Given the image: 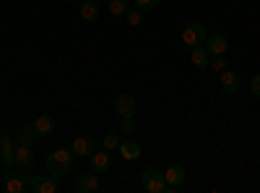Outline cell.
Listing matches in <instances>:
<instances>
[{"label": "cell", "instance_id": "cell-1", "mask_svg": "<svg viewBox=\"0 0 260 193\" xmlns=\"http://www.w3.org/2000/svg\"><path fill=\"white\" fill-rule=\"evenodd\" d=\"M71 164H73V152L71 149H55V152L47 154V173L55 175L57 180L68 173Z\"/></svg>", "mask_w": 260, "mask_h": 193}, {"label": "cell", "instance_id": "cell-2", "mask_svg": "<svg viewBox=\"0 0 260 193\" xmlns=\"http://www.w3.org/2000/svg\"><path fill=\"white\" fill-rule=\"evenodd\" d=\"M141 188L148 193H169V185L164 180V173L156 167H148L141 173Z\"/></svg>", "mask_w": 260, "mask_h": 193}, {"label": "cell", "instance_id": "cell-3", "mask_svg": "<svg viewBox=\"0 0 260 193\" xmlns=\"http://www.w3.org/2000/svg\"><path fill=\"white\" fill-rule=\"evenodd\" d=\"M206 37H208V29L201 24V21H190V24H185V29H182V42H185L187 47L203 45Z\"/></svg>", "mask_w": 260, "mask_h": 193}, {"label": "cell", "instance_id": "cell-4", "mask_svg": "<svg viewBox=\"0 0 260 193\" xmlns=\"http://www.w3.org/2000/svg\"><path fill=\"white\" fill-rule=\"evenodd\" d=\"M29 190L34 193H55L57 190V178L55 175H31L29 178Z\"/></svg>", "mask_w": 260, "mask_h": 193}, {"label": "cell", "instance_id": "cell-5", "mask_svg": "<svg viewBox=\"0 0 260 193\" xmlns=\"http://www.w3.org/2000/svg\"><path fill=\"white\" fill-rule=\"evenodd\" d=\"M71 152H73V157H78V159H89V157L96 152V146H94V141H91L89 136H76V139L71 141Z\"/></svg>", "mask_w": 260, "mask_h": 193}, {"label": "cell", "instance_id": "cell-6", "mask_svg": "<svg viewBox=\"0 0 260 193\" xmlns=\"http://www.w3.org/2000/svg\"><path fill=\"white\" fill-rule=\"evenodd\" d=\"M136 110H138V102H136L133 94H117L115 97V113L120 118H133Z\"/></svg>", "mask_w": 260, "mask_h": 193}, {"label": "cell", "instance_id": "cell-7", "mask_svg": "<svg viewBox=\"0 0 260 193\" xmlns=\"http://www.w3.org/2000/svg\"><path fill=\"white\" fill-rule=\"evenodd\" d=\"M0 164L3 167H13L16 164V149H13V139L11 136H0Z\"/></svg>", "mask_w": 260, "mask_h": 193}, {"label": "cell", "instance_id": "cell-8", "mask_svg": "<svg viewBox=\"0 0 260 193\" xmlns=\"http://www.w3.org/2000/svg\"><path fill=\"white\" fill-rule=\"evenodd\" d=\"M203 47L211 55H224L226 47H229V39H226V34H208L206 42H203Z\"/></svg>", "mask_w": 260, "mask_h": 193}, {"label": "cell", "instance_id": "cell-9", "mask_svg": "<svg viewBox=\"0 0 260 193\" xmlns=\"http://www.w3.org/2000/svg\"><path fill=\"white\" fill-rule=\"evenodd\" d=\"M120 154H122V159H127V162H136V159H141L143 157V146L138 144V141H133V139H127V141H120Z\"/></svg>", "mask_w": 260, "mask_h": 193}, {"label": "cell", "instance_id": "cell-10", "mask_svg": "<svg viewBox=\"0 0 260 193\" xmlns=\"http://www.w3.org/2000/svg\"><path fill=\"white\" fill-rule=\"evenodd\" d=\"M31 125H34L37 139H47V136H52V131H55V118H52V115H39Z\"/></svg>", "mask_w": 260, "mask_h": 193}, {"label": "cell", "instance_id": "cell-11", "mask_svg": "<svg viewBox=\"0 0 260 193\" xmlns=\"http://www.w3.org/2000/svg\"><path fill=\"white\" fill-rule=\"evenodd\" d=\"M164 180H167L169 190L180 188V185L185 183V167H182V164H169V170L164 173Z\"/></svg>", "mask_w": 260, "mask_h": 193}, {"label": "cell", "instance_id": "cell-12", "mask_svg": "<svg viewBox=\"0 0 260 193\" xmlns=\"http://www.w3.org/2000/svg\"><path fill=\"white\" fill-rule=\"evenodd\" d=\"M240 87H242V78H240V73H234V71H221V89L224 92H229V94H237L240 92Z\"/></svg>", "mask_w": 260, "mask_h": 193}, {"label": "cell", "instance_id": "cell-13", "mask_svg": "<svg viewBox=\"0 0 260 193\" xmlns=\"http://www.w3.org/2000/svg\"><path fill=\"white\" fill-rule=\"evenodd\" d=\"M102 188V183H99V178L96 175H78L76 178V190H81V193H96Z\"/></svg>", "mask_w": 260, "mask_h": 193}, {"label": "cell", "instance_id": "cell-14", "mask_svg": "<svg viewBox=\"0 0 260 193\" xmlns=\"http://www.w3.org/2000/svg\"><path fill=\"white\" fill-rule=\"evenodd\" d=\"M89 162H91L94 173H107V170H110V164H112L110 152H107V149H102V152H94V154L89 157Z\"/></svg>", "mask_w": 260, "mask_h": 193}, {"label": "cell", "instance_id": "cell-15", "mask_svg": "<svg viewBox=\"0 0 260 193\" xmlns=\"http://www.w3.org/2000/svg\"><path fill=\"white\" fill-rule=\"evenodd\" d=\"M6 193H26L29 183L21 178V175H13V173H6Z\"/></svg>", "mask_w": 260, "mask_h": 193}, {"label": "cell", "instance_id": "cell-16", "mask_svg": "<svg viewBox=\"0 0 260 193\" xmlns=\"http://www.w3.org/2000/svg\"><path fill=\"white\" fill-rule=\"evenodd\" d=\"M190 60H192V66L195 68H208L211 66V52L206 47H190Z\"/></svg>", "mask_w": 260, "mask_h": 193}, {"label": "cell", "instance_id": "cell-17", "mask_svg": "<svg viewBox=\"0 0 260 193\" xmlns=\"http://www.w3.org/2000/svg\"><path fill=\"white\" fill-rule=\"evenodd\" d=\"M31 162H34V152H31V146H18V149H16V164H18L21 170H29V167H31Z\"/></svg>", "mask_w": 260, "mask_h": 193}, {"label": "cell", "instance_id": "cell-18", "mask_svg": "<svg viewBox=\"0 0 260 193\" xmlns=\"http://www.w3.org/2000/svg\"><path fill=\"white\" fill-rule=\"evenodd\" d=\"M99 13H102V8H99L96 0H83V3H81V16H83L86 21H96Z\"/></svg>", "mask_w": 260, "mask_h": 193}, {"label": "cell", "instance_id": "cell-19", "mask_svg": "<svg viewBox=\"0 0 260 193\" xmlns=\"http://www.w3.org/2000/svg\"><path fill=\"white\" fill-rule=\"evenodd\" d=\"M16 141H18V146H34V141H37L34 125H24V128H21L18 136H16Z\"/></svg>", "mask_w": 260, "mask_h": 193}, {"label": "cell", "instance_id": "cell-20", "mask_svg": "<svg viewBox=\"0 0 260 193\" xmlns=\"http://www.w3.org/2000/svg\"><path fill=\"white\" fill-rule=\"evenodd\" d=\"M107 8H110L112 16H125L130 8V0H107Z\"/></svg>", "mask_w": 260, "mask_h": 193}, {"label": "cell", "instance_id": "cell-21", "mask_svg": "<svg viewBox=\"0 0 260 193\" xmlns=\"http://www.w3.org/2000/svg\"><path fill=\"white\" fill-rule=\"evenodd\" d=\"M125 18H127L130 26H141V24H143V11H141V8H127Z\"/></svg>", "mask_w": 260, "mask_h": 193}, {"label": "cell", "instance_id": "cell-22", "mask_svg": "<svg viewBox=\"0 0 260 193\" xmlns=\"http://www.w3.org/2000/svg\"><path fill=\"white\" fill-rule=\"evenodd\" d=\"M102 146L107 149V152H112V149L120 146V136H117V133H107V136L102 139Z\"/></svg>", "mask_w": 260, "mask_h": 193}, {"label": "cell", "instance_id": "cell-23", "mask_svg": "<svg viewBox=\"0 0 260 193\" xmlns=\"http://www.w3.org/2000/svg\"><path fill=\"white\" fill-rule=\"evenodd\" d=\"M211 68L213 71H226L229 68V60L224 55H211Z\"/></svg>", "mask_w": 260, "mask_h": 193}, {"label": "cell", "instance_id": "cell-24", "mask_svg": "<svg viewBox=\"0 0 260 193\" xmlns=\"http://www.w3.org/2000/svg\"><path fill=\"white\" fill-rule=\"evenodd\" d=\"M133 131H136V120H133V118H122V120H120V133H127V136H130Z\"/></svg>", "mask_w": 260, "mask_h": 193}, {"label": "cell", "instance_id": "cell-25", "mask_svg": "<svg viewBox=\"0 0 260 193\" xmlns=\"http://www.w3.org/2000/svg\"><path fill=\"white\" fill-rule=\"evenodd\" d=\"M159 6V0H136V8H141L143 13L151 11V8H156Z\"/></svg>", "mask_w": 260, "mask_h": 193}, {"label": "cell", "instance_id": "cell-26", "mask_svg": "<svg viewBox=\"0 0 260 193\" xmlns=\"http://www.w3.org/2000/svg\"><path fill=\"white\" fill-rule=\"evenodd\" d=\"M250 89H252V94H255V97H260V73H257V76H252Z\"/></svg>", "mask_w": 260, "mask_h": 193}]
</instances>
